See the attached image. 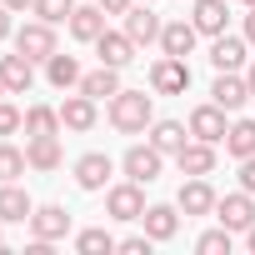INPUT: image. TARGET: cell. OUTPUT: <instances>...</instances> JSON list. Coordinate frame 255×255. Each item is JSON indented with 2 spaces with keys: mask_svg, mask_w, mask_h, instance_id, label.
Masks as SVG:
<instances>
[{
  "mask_svg": "<svg viewBox=\"0 0 255 255\" xmlns=\"http://www.w3.org/2000/svg\"><path fill=\"white\" fill-rule=\"evenodd\" d=\"M150 120H155V105L145 90H115L110 95V125L120 135H145Z\"/></svg>",
  "mask_w": 255,
  "mask_h": 255,
  "instance_id": "6da1fadb",
  "label": "cell"
},
{
  "mask_svg": "<svg viewBox=\"0 0 255 255\" xmlns=\"http://www.w3.org/2000/svg\"><path fill=\"white\" fill-rule=\"evenodd\" d=\"M105 215L110 220H140L145 215V185L140 180H120V185H105Z\"/></svg>",
  "mask_w": 255,
  "mask_h": 255,
  "instance_id": "7a4b0ae2",
  "label": "cell"
},
{
  "mask_svg": "<svg viewBox=\"0 0 255 255\" xmlns=\"http://www.w3.org/2000/svg\"><path fill=\"white\" fill-rule=\"evenodd\" d=\"M10 40H15V50H20V55H30L35 65H45V60L60 50V45H55V25H50V20H25Z\"/></svg>",
  "mask_w": 255,
  "mask_h": 255,
  "instance_id": "3957f363",
  "label": "cell"
},
{
  "mask_svg": "<svg viewBox=\"0 0 255 255\" xmlns=\"http://www.w3.org/2000/svg\"><path fill=\"white\" fill-rule=\"evenodd\" d=\"M120 170H125V180H140V185H155L160 180V170H165V155L145 140V145H130L120 155Z\"/></svg>",
  "mask_w": 255,
  "mask_h": 255,
  "instance_id": "277c9868",
  "label": "cell"
},
{
  "mask_svg": "<svg viewBox=\"0 0 255 255\" xmlns=\"http://www.w3.org/2000/svg\"><path fill=\"white\" fill-rule=\"evenodd\" d=\"M190 90V65L180 55H160L150 65V95H185Z\"/></svg>",
  "mask_w": 255,
  "mask_h": 255,
  "instance_id": "5b68a950",
  "label": "cell"
},
{
  "mask_svg": "<svg viewBox=\"0 0 255 255\" xmlns=\"http://www.w3.org/2000/svg\"><path fill=\"white\" fill-rule=\"evenodd\" d=\"M215 220H220L230 235H245V230L255 225V195H250V190L220 195V200H215Z\"/></svg>",
  "mask_w": 255,
  "mask_h": 255,
  "instance_id": "8992f818",
  "label": "cell"
},
{
  "mask_svg": "<svg viewBox=\"0 0 255 255\" xmlns=\"http://www.w3.org/2000/svg\"><path fill=\"white\" fill-rule=\"evenodd\" d=\"M70 170H75V185H80V190L100 195V190L110 185V175H115V160H110L105 150H85V155H80Z\"/></svg>",
  "mask_w": 255,
  "mask_h": 255,
  "instance_id": "52a82bcc",
  "label": "cell"
},
{
  "mask_svg": "<svg viewBox=\"0 0 255 255\" xmlns=\"http://www.w3.org/2000/svg\"><path fill=\"white\" fill-rule=\"evenodd\" d=\"M225 115H230V110H220L215 100H205V105H195V110H190V120H185V125H190V135H195V140L225 145V130H230V120H225Z\"/></svg>",
  "mask_w": 255,
  "mask_h": 255,
  "instance_id": "ba28073f",
  "label": "cell"
},
{
  "mask_svg": "<svg viewBox=\"0 0 255 255\" xmlns=\"http://www.w3.org/2000/svg\"><path fill=\"white\" fill-rule=\"evenodd\" d=\"M70 210L65 205H35V215H30V240H45V245H55V240H65L70 235Z\"/></svg>",
  "mask_w": 255,
  "mask_h": 255,
  "instance_id": "9c48e42d",
  "label": "cell"
},
{
  "mask_svg": "<svg viewBox=\"0 0 255 255\" xmlns=\"http://www.w3.org/2000/svg\"><path fill=\"white\" fill-rule=\"evenodd\" d=\"M210 100H215L220 110L240 115V110H245V100H250V85H245V75H240V70H215V85H210Z\"/></svg>",
  "mask_w": 255,
  "mask_h": 255,
  "instance_id": "30bf717a",
  "label": "cell"
},
{
  "mask_svg": "<svg viewBox=\"0 0 255 255\" xmlns=\"http://www.w3.org/2000/svg\"><path fill=\"white\" fill-rule=\"evenodd\" d=\"M215 185L205 180V175H185V185H180V195H175V205H180V215H215Z\"/></svg>",
  "mask_w": 255,
  "mask_h": 255,
  "instance_id": "8fae6325",
  "label": "cell"
},
{
  "mask_svg": "<svg viewBox=\"0 0 255 255\" xmlns=\"http://www.w3.org/2000/svg\"><path fill=\"white\" fill-rule=\"evenodd\" d=\"M135 50H140V45H135L130 35H125V30H110V25H105V30L95 35V55H100V65H115V70H125V65L135 60Z\"/></svg>",
  "mask_w": 255,
  "mask_h": 255,
  "instance_id": "7c38bea8",
  "label": "cell"
},
{
  "mask_svg": "<svg viewBox=\"0 0 255 255\" xmlns=\"http://www.w3.org/2000/svg\"><path fill=\"white\" fill-rule=\"evenodd\" d=\"M25 160H30V170H40V175L60 170V165H65L60 135H25Z\"/></svg>",
  "mask_w": 255,
  "mask_h": 255,
  "instance_id": "4fadbf2b",
  "label": "cell"
},
{
  "mask_svg": "<svg viewBox=\"0 0 255 255\" xmlns=\"http://www.w3.org/2000/svg\"><path fill=\"white\" fill-rule=\"evenodd\" d=\"M140 230H145L155 245L175 240V235H180V205H145V215H140Z\"/></svg>",
  "mask_w": 255,
  "mask_h": 255,
  "instance_id": "5bb4252c",
  "label": "cell"
},
{
  "mask_svg": "<svg viewBox=\"0 0 255 255\" xmlns=\"http://www.w3.org/2000/svg\"><path fill=\"white\" fill-rule=\"evenodd\" d=\"M120 20H125V35H130L135 45H155V40H160V25H165V20L150 10V0H145V5H130Z\"/></svg>",
  "mask_w": 255,
  "mask_h": 255,
  "instance_id": "9a60e30c",
  "label": "cell"
},
{
  "mask_svg": "<svg viewBox=\"0 0 255 255\" xmlns=\"http://www.w3.org/2000/svg\"><path fill=\"white\" fill-rule=\"evenodd\" d=\"M95 105H100V100H90L85 90L65 95V105H60V120H65V130H75V135L95 130V120H100V110H95Z\"/></svg>",
  "mask_w": 255,
  "mask_h": 255,
  "instance_id": "2e32d148",
  "label": "cell"
},
{
  "mask_svg": "<svg viewBox=\"0 0 255 255\" xmlns=\"http://www.w3.org/2000/svg\"><path fill=\"white\" fill-rule=\"evenodd\" d=\"M30 215H35L30 190H20L15 180H0V220H5V225H25Z\"/></svg>",
  "mask_w": 255,
  "mask_h": 255,
  "instance_id": "e0dca14e",
  "label": "cell"
},
{
  "mask_svg": "<svg viewBox=\"0 0 255 255\" xmlns=\"http://www.w3.org/2000/svg\"><path fill=\"white\" fill-rule=\"evenodd\" d=\"M190 25L215 40V35H225V25H230V5H225V0H195V5H190Z\"/></svg>",
  "mask_w": 255,
  "mask_h": 255,
  "instance_id": "ac0fdd59",
  "label": "cell"
},
{
  "mask_svg": "<svg viewBox=\"0 0 255 255\" xmlns=\"http://www.w3.org/2000/svg\"><path fill=\"white\" fill-rule=\"evenodd\" d=\"M0 80H5V90L10 95H30V85H35V60L30 55H0Z\"/></svg>",
  "mask_w": 255,
  "mask_h": 255,
  "instance_id": "d6986e66",
  "label": "cell"
},
{
  "mask_svg": "<svg viewBox=\"0 0 255 255\" xmlns=\"http://www.w3.org/2000/svg\"><path fill=\"white\" fill-rule=\"evenodd\" d=\"M195 40H200V30L190 25V20H165L160 25V55H190L195 50Z\"/></svg>",
  "mask_w": 255,
  "mask_h": 255,
  "instance_id": "ffe728a7",
  "label": "cell"
},
{
  "mask_svg": "<svg viewBox=\"0 0 255 255\" xmlns=\"http://www.w3.org/2000/svg\"><path fill=\"white\" fill-rule=\"evenodd\" d=\"M175 165H180V175H210L215 170V145L210 140H185L180 145V155H175Z\"/></svg>",
  "mask_w": 255,
  "mask_h": 255,
  "instance_id": "44dd1931",
  "label": "cell"
},
{
  "mask_svg": "<svg viewBox=\"0 0 255 255\" xmlns=\"http://www.w3.org/2000/svg\"><path fill=\"white\" fill-rule=\"evenodd\" d=\"M245 45H250L245 35H230V30L215 35V40H210V65H215V70H240V65H245Z\"/></svg>",
  "mask_w": 255,
  "mask_h": 255,
  "instance_id": "7402d4cb",
  "label": "cell"
},
{
  "mask_svg": "<svg viewBox=\"0 0 255 255\" xmlns=\"http://www.w3.org/2000/svg\"><path fill=\"white\" fill-rule=\"evenodd\" d=\"M190 140V125H180V120H150V145L160 150V155H180V145Z\"/></svg>",
  "mask_w": 255,
  "mask_h": 255,
  "instance_id": "603a6c76",
  "label": "cell"
},
{
  "mask_svg": "<svg viewBox=\"0 0 255 255\" xmlns=\"http://www.w3.org/2000/svg\"><path fill=\"white\" fill-rule=\"evenodd\" d=\"M65 25H70V40L95 45V35L105 30V10H100V5H75V15H70Z\"/></svg>",
  "mask_w": 255,
  "mask_h": 255,
  "instance_id": "cb8c5ba5",
  "label": "cell"
},
{
  "mask_svg": "<svg viewBox=\"0 0 255 255\" xmlns=\"http://www.w3.org/2000/svg\"><path fill=\"white\" fill-rule=\"evenodd\" d=\"M75 90H85L90 100H110V95H115V90H125V85H120V70H115V65H95V70H85V75H80V85H75Z\"/></svg>",
  "mask_w": 255,
  "mask_h": 255,
  "instance_id": "d4e9b609",
  "label": "cell"
},
{
  "mask_svg": "<svg viewBox=\"0 0 255 255\" xmlns=\"http://www.w3.org/2000/svg\"><path fill=\"white\" fill-rule=\"evenodd\" d=\"M80 75H85V70H80V60H75V55H60V50H55V55L45 60V80H50L55 90H75V85H80Z\"/></svg>",
  "mask_w": 255,
  "mask_h": 255,
  "instance_id": "484cf974",
  "label": "cell"
},
{
  "mask_svg": "<svg viewBox=\"0 0 255 255\" xmlns=\"http://www.w3.org/2000/svg\"><path fill=\"white\" fill-rule=\"evenodd\" d=\"M60 105H25V135H60Z\"/></svg>",
  "mask_w": 255,
  "mask_h": 255,
  "instance_id": "4316f807",
  "label": "cell"
},
{
  "mask_svg": "<svg viewBox=\"0 0 255 255\" xmlns=\"http://www.w3.org/2000/svg\"><path fill=\"white\" fill-rule=\"evenodd\" d=\"M225 155H235V160H245V155H255V120H230V130H225Z\"/></svg>",
  "mask_w": 255,
  "mask_h": 255,
  "instance_id": "83f0119b",
  "label": "cell"
},
{
  "mask_svg": "<svg viewBox=\"0 0 255 255\" xmlns=\"http://www.w3.org/2000/svg\"><path fill=\"white\" fill-rule=\"evenodd\" d=\"M75 250L80 255H110V250H120V240L105 225H90V230H75Z\"/></svg>",
  "mask_w": 255,
  "mask_h": 255,
  "instance_id": "f1b7e54d",
  "label": "cell"
},
{
  "mask_svg": "<svg viewBox=\"0 0 255 255\" xmlns=\"http://www.w3.org/2000/svg\"><path fill=\"white\" fill-rule=\"evenodd\" d=\"M25 170H30L25 150H20V145H10V140H0V180H20Z\"/></svg>",
  "mask_w": 255,
  "mask_h": 255,
  "instance_id": "f546056e",
  "label": "cell"
},
{
  "mask_svg": "<svg viewBox=\"0 0 255 255\" xmlns=\"http://www.w3.org/2000/svg\"><path fill=\"white\" fill-rule=\"evenodd\" d=\"M30 15H35V20H50V25H65V20L75 15V0H35Z\"/></svg>",
  "mask_w": 255,
  "mask_h": 255,
  "instance_id": "4dcf8cb0",
  "label": "cell"
},
{
  "mask_svg": "<svg viewBox=\"0 0 255 255\" xmlns=\"http://www.w3.org/2000/svg\"><path fill=\"white\" fill-rule=\"evenodd\" d=\"M230 245H235V240H230V230H225V225H215V230H205V235L195 240V250H200V255H230Z\"/></svg>",
  "mask_w": 255,
  "mask_h": 255,
  "instance_id": "1f68e13d",
  "label": "cell"
},
{
  "mask_svg": "<svg viewBox=\"0 0 255 255\" xmlns=\"http://www.w3.org/2000/svg\"><path fill=\"white\" fill-rule=\"evenodd\" d=\"M15 130H25V110H20V105H10V100H0V140L15 135Z\"/></svg>",
  "mask_w": 255,
  "mask_h": 255,
  "instance_id": "d6a6232c",
  "label": "cell"
},
{
  "mask_svg": "<svg viewBox=\"0 0 255 255\" xmlns=\"http://www.w3.org/2000/svg\"><path fill=\"white\" fill-rule=\"evenodd\" d=\"M150 245H155V240H150L145 230H140V235H125V240H120V255H150Z\"/></svg>",
  "mask_w": 255,
  "mask_h": 255,
  "instance_id": "836d02e7",
  "label": "cell"
},
{
  "mask_svg": "<svg viewBox=\"0 0 255 255\" xmlns=\"http://www.w3.org/2000/svg\"><path fill=\"white\" fill-rule=\"evenodd\" d=\"M240 190H250V195H255V155H245V160H240Z\"/></svg>",
  "mask_w": 255,
  "mask_h": 255,
  "instance_id": "e575fe53",
  "label": "cell"
},
{
  "mask_svg": "<svg viewBox=\"0 0 255 255\" xmlns=\"http://www.w3.org/2000/svg\"><path fill=\"white\" fill-rule=\"evenodd\" d=\"M95 5H100L105 15H125V10H130V5H135V0H95Z\"/></svg>",
  "mask_w": 255,
  "mask_h": 255,
  "instance_id": "d590c367",
  "label": "cell"
},
{
  "mask_svg": "<svg viewBox=\"0 0 255 255\" xmlns=\"http://www.w3.org/2000/svg\"><path fill=\"white\" fill-rule=\"evenodd\" d=\"M10 15H15L10 5H0V40H10V35H15V25H10Z\"/></svg>",
  "mask_w": 255,
  "mask_h": 255,
  "instance_id": "8d00e7d4",
  "label": "cell"
},
{
  "mask_svg": "<svg viewBox=\"0 0 255 255\" xmlns=\"http://www.w3.org/2000/svg\"><path fill=\"white\" fill-rule=\"evenodd\" d=\"M240 35H245V40H250V45H255V5H250V10H245V20H240Z\"/></svg>",
  "mask_w": 255,
  "mask_h": 255,
  "instance_id": "74e56055",
  "label": "cell"
},
{
  "mask_svg": "<svg viewBox=\"0 0 255 255\" xmlns=\"http://www.w3.org/2000/svg\"><path fill=\"white\" fill-rule=\"evenodd\" d=\"M245 85H250V100H255V60H245Z\"/></svg>",
  "mask_w": 255,
  "mask_h": 255,
  "instance_id": "f35d334b",
  "label": "cell"
},
{
  "mask_svg": "<svg viewBox=\"0 0 255 255\" xmlns=\"http://www.w3.org/2000/svg\"><path fill=\"white\" fill-rule=\"evenodd\" d=\"M0 5H10V10L20 15V10H30V5H35V0H0Z\"/></svg>",
  "mask_w": 255,
  "mask_h": 255,
  "instance_id": "ab89813d",
  "label": "cell"
},
{
  "mask_svg": "<svg viewBox=\"0 0 255 255\" xmlns=\"http://www.w3.org/2000/svg\"><path fill=\"white\" fill-rule=\"evenodd\" d=\"M245 250H250V255H255V225H250V230H245Z\"/></svg>",
  "mask_w": 255,
  "mask_h": 255,
  "instance_id": "60d3db41",
  "label": "cell"
},
{
  "mask_svg": "<svg viewBox=\"0 0 255 255\" xmlns=\"http://www.w3.org/2000/svg\"><path fill=\"white\" fill-rule=\"evenodd\" d=\"M0 250H5V220H0Z\"/></svg>",
  "mask_w": 255,
  "mask_h": 255,
  "instance_id": "b9f144b4",
  "label": "cell"
},
{
  "mask_svg": "<svg viewBox=\"0 0 255 255\" xmlns=\"http://www.w3.org/2000/svg\"><path fill=\"white\" fill-rule=\"evenodd\" d=\"M5 95H10V90H5V80H0V100H5Z\"/></svg>",
  "mask_w": 255,
  "mask_h": 255,
  "instance_id": "7bdbcfd3",
  "label": "cell"
},
{
  "mask_svg": "<svg viewBox=\"0 0 255 255\" xmlns=\"http://www.w3.org/2000/svg\"><path fill=\"white\" fill-rule=\"evenodd\" d=\"M245 5H255V0H245Z\"/></svg>",
  "mask_w": 255,
  "mask_h": 255,
  "instance_id": "ee69618b",
  "label": "cell"
},
{
  "mask_svg": "<svg viewBox=\"0 0 255 255\" xmlns=\"http://www.w3.org/2000/svg\"><path fill=\"white\" fill-rule=\"evenodd\" d=\"M150 5H155V0H150Z\"/></svg>",
  "mask_w": 255,
  "mask_h": 255,
  "instance_id": "f6af8a7d",
  "label": "cell"
}]
</instances>
